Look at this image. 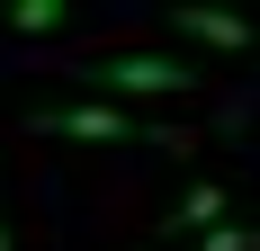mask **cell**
Masks as SVG:
<instances>
[{
	"label": "cell",
	"mask_w": 260,
	"mask_h": 251,
	"mask_svg": "<svg viewBox=\"0 0 260 251\" xmlns=\"http://www.w3.org/2000/svg\"><path fill=\"white\" fill-rule=\"evenodd\" d=\"M72 81H90L99 99H171V90H198L188 54H144V45H117L99 63H81Z\"/></svg>",
	"instance_id": "6da1fadb"
},
{
	"label": "cell",
	"mask_w": 260,
	"mask_h": 251,
	"mask_svg": "<svg viewBox=\"0 0 260 251\" xmlns=\"http://www.w3.org/2000/svg\"><path fill=\"white\" fill-rule=\"evenodd\" d=\"M36 125H45V135H81V144H126V135H144L117 99H63V108H36Z\"/></svg>",
	"instance_id": "7a4b0ae2"
},
{
	"label": "cell",
	"mask_w": 260,
	"mask_h": 251,
	"mask_svg": "<svg viewBox=\"0 0 260 251\" xmlns=\"http://www.w3.org/2000/svg\"><path fill=\"white\" fill-rule=\"evenodd\" d=\"M171 27H180L188 45H215V54H251V36H260L242 9H215V0H188V9H171Z\"/></svg>",
	"instance_id": "3957f363"
},
{
	"label": "cell",
	"mask_w": 260,
	"mask_h": 251,
	"mask_svg": "<svg viewBox=\"0 0 260 251\" xmlns=\"http://www.w3.org/2000/svg\"><path fill=\"white\" fill-rule=\"evenodd\" d=\"M215 225H224V189H215V179H188L180 206H171V233H198V242H207Z\"/></svg>",
	"instance_id": "277c9868"
},
{
	"label": "cell",
	"mask_w": 260,
	"mask_h": 251,
	"mask_svg": "<svg viewBox=\"0 0 260 251\" xmlns=\"http://www.w3.org/2000/svg\"><path fill=\"white\" fill-rule=\"evenodd\" d=\"M0 18L18 27V36H54V27L72 18V9H63V0H9V9H0Z\"/></svg>",
	"instance_id": "5b68a950"
},
{
	"label": "cell",
	"mask_w": 260,
	"mask_h": 251,
	"mask_svg": "<svg viewBox=\"0 0 260 251\" xmlns=\"http://www.w3.org/2000/svg\"><path fill=\"white\" fill-rule=\"evenodd\" d=\"M198 251H260V225H215Z\"/></svg>",
	"instance_id": "8992f818"
},
{
	"label": "cell",
	"mask_w": 260,
	"mask_h": 251,
	"mask_svg": "<svg viewBox=\"0 0 260 251\" xmlns=\"http://www.w3.org/2000/svg\"><path fill=\"white\" fill-rule=\"evenodd\" d=\"M0 251H9V233H0Z\"/></svg>",
	"instance_id": "52a82bcc"
}]
</instances>
